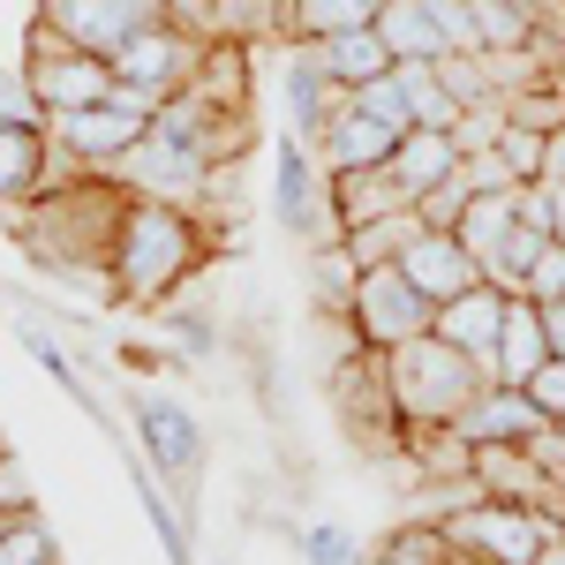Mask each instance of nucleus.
Listing matches in <instances>:
<instances>
[{
	"instance_id": "f257e3e1",
	"label": "nucleus",
	"mask_w": 565,
	"mask_h": 565,
	"mask_svg": "<svg viewBox=\"0 0 565 565\" xmlns=\"http://www.w3.org/2000/svg\"><path fill=\"white\" fill-rule=\"evenodd\" d=\"M204 226L181 204H159V196H129L121 212V234H114V302L159 309L167 295H181L204 264Z\"/></svg>"
},
{
	"instance_id": "f03ea898",
	"label": "nucleus",
	"mask_w": 565,
	"mask_h": 565,
	"mask_svg": "<svg viewBox=\"0 0 565 565\" xmlns=\"http://www.w3.org/2000/svg\"><path fill=\"white\" fill-rule=\"evenodd\" d=\"M385 385H392V407H399L407 430H452V423L482 399L490 370H482L476 354H460L452 340L423 332V340L385 348Z\"/></svg>"
},
{
	"instance_id": "7ed1b4c3",
	"label": "nucleus",
	"mask_w": 565,
	"mask_h": 565,
	"mask_svg": "<svg viewBox=\"0 0 565 565\" xmlns=\"http://www.w3.org/2000/svg\"><path fill=\"white\" fill-rule=\"evenodd\" d=\"M445 543L452 551H468V558H490V565H535V551L551 543V513H535V505H505V498H476V505H460V513H445Z\"/></svg>"
},
{
	"instance_id": "20e7f679",
	"label": "nucleus",
	"mask_w": 565,
	"mask_h": 565,
	"mask_svg": "<svg viewBox=\"0 0 565 565\" xmlns=\"http://www.w3.org/2000/svg\"><path fill=\"white\" fill-rule=\"evenodd\" d=\"M23 76H31V90L45 98V114H76V106H106V90H114V61H106V53H84V45H68L53 23H31Z\"/></svg>"
},
{
	"instance_id": "39448f33",
	"label": "nucleus",
	"mask_w": 565,
	"mask_h": 565,
	"mask_svg": "<svg viewBox=\"0 0 565 565\" xmlns=\"http://www.w3.org/2000/svg\"><path fill=\"white\" fill-rule=\"evenodd\" d=\"M354 332H362V348H399V340H423L437 324V302L399 271V264H370L362 271V287H354Z\"/></svg>"
},
{
	"instance_id": "423d86ee",
	"label": "nucleus",
	"mask_w": 565,
	"mask_h": 565,
	"mask_svg": "<svg viewBox=\"0 0 565 565\" xmlns=\"http://www.w3.org/2000/svg\"><path fill=\"white\" fill-rule=\"evenodd\" d=\"M279 218H287V234H302L309 249H317V242H348V226H340V196H332V174H324V159L309 151L302 136H295V143H279Z\"/></svg>"
},
{
	"instance_id": "0eeeda50",
	"label": "nucleus",
	"mask_w": 565,
	"mask_h": 565,
	"mask_svg": "<svg viewBox=\"0 0 565 565\" xmlns=\"http://www.w3.org/2000/svg\"><path fill=\"white\" fill-rule=\"evenodd\" d=\"M39 23H53L68 45L114 61L129 39H143L151 23H167V8L159 0H39Z\"/></svg>"
},
{
	"instance_id": "6e6552de",
	"label": "nucleus",
	"mask_w": 565,
	"mask_h": 565,
	"mask_svg": "<svg viewBox=\"0 0 565 565\" xmlns=\"http://www.w3.org/2000/svg\"><path fill=\"white\" fill-rule=\"evenodd\" d=\"M151 129L143 114H129V106H76V114H45V136H53V151L76 167V174H114V159L129 151L136 136Z\"/></svg>"
},
{
	"instance_id": "1a4fd4ad",
	"label": "nucleus",
	"mask_w": 565,
	"mask_h": 565,
	"mask_svg": "<svg viewBox=\"0 0 565 565\" xmlns=\"http://www.w3.org/2000/svg\"><path fill=\"white\" fill-rule=\"evenodd\" d=\"M129 423H136V445H143V468L167 482H189L204 468V430L196 415L167 399V392H129Z\"/></svg>"
},
{
	"instance_id": "9d476101",
	"label": "nucleus",
	"mask_w": 565,
	"mask_h": 565,
	"mask_svg": "<svg viewBox=\"0 0 565 565\" xmlns=\"http://www.w3.org/2000/svg\"><path fill=\"white\" fill-rule=\"evenodd\" d=\"M204 31H189V23H151L143 39H129L121 53H114V76L121 84H151L167 90V98H181V90L196 84V61H204Z\"/></svg>"
},
{
	"instance_id": "9b49d317",
	"label": "nucleus",
	"mask_w": 565,
	"mask_h": 565,
	"mask_svg": "<svg viewBox=\"0 0 565 565\" xmlns=\"http://www.w3.org/2000/svg\"><path fill=\"white\" fill-rule=\"evenodd\" d=\"M399 271L430 295V302H452V295H468V287H482V264L476 249L452 234V226H423L415 242H407V257H399Z\"/></svg>"
},
{
	"instance_id": "f8f14e48",
	"label": "nucleus",
	"mask_w": 565,
	"mask_h": 565,
	"mask_svg": "<svg viewBox=\"0 0 565 565\" xmlns=\"http://www.w3.org/2000/svg\"><path fill=\"white\" fill-rule=\"evenodd\" d=\"M505 302H513V295L482 279V287H468V295L437 302V324H430V332H437V340H452L460 354H476L482 370H498V332H505ZM490 385H498V377H490Z\"/></svg>"
},
{
	"instance_id": "ddd939ff",
	"label": "nucleus",
	"mask_w": 565,
	"mask_h": 565,
	"mask_svg": "<svg viewBox=\"0 0 565 565\" xmlns=\"http://www.w3.org/2000/svg\"><path fill=\"white\" fill-rule=\"evenodd\" d=\"M543 423H551V415H543L521 385H482V399L452 423V437H460L468 452H476V445H527Z\"/></svg>"
},
{
	"instance_id": "4468645a",
	"label": "nucleus",
	"mask_w": 565,
	"mask_h": 565,
	"mask_svg": "<svg viewBox=\"0 0 565 565\" xmlns=\"http://www.w3.org/2000/svg\"><path fill=\"white\" fill-rule=\"evenodd\" d=\"M348 98H354V90L324 76L317 45H309V39H287V114H295V136H302V143H317V136H324V121H332Z\"/></svg>"
},
{
	"instance_id": "2eb2a0df",
	"label": "nucleus",
	"mask_w": 565,
	"mask_h": 565,
	"mask_svg": "<svg viewBox=\"0 0 565 565\" xmlns=\"http://www.w3.org/2000/svg\"><path fill=\"white\" fill-rule=\"evenodd\" d=\"M392 143H399V129H385V121H370L362 106H340L332 121H324V136L309 143L317 159H324V174H370V167H385Z\"/></svg>"
},
{
	"instance_id": "dca6fc26",
	"label": "nucleus",
	"mask_w": 565,
	"mask_h": 565,
	"mask_svg": "<svg viewBox=\"0 0 565 565\" xmlns=\"http://www.w3.org/2000/svg\"><path fill=\"white\" fill-rule=\"evenodd\" d=\"M551 362V324H543V302L535 295H513L505 302V332H498V385H527L535 370Z\"/></svg>"
},
{
	"instance_id": "f3484780",
	"label": "nucleus",
	"mask_w": 565,
	"mask_h": 565,
	"mask_svg": "<svg viewBox=\"0 0 565 565\" xmlns=\"http://www.w3.org/2000/svg\"><path fill=\"white\" fill-rule=\"evenodd\" d=\"M45 174H53V143H45V129L0 121V212L23 204V196H39Z\"/></svg>"
},
{
	"instance_id": "a211bd4d",
	"label": "nucleus",
	"mask_w": 565,
	"mask_h": 565,
	"mask_svg": "<svg viewBox=\"0 0 565 565\" xmlns=\"http://www.w3.org/2000/svg\"><path fill=\"white\" fill-rule=\"evenodd\" d=\"M189 98H204V106H218V114H249V45L242 39H212L204 45Z\"/></svg>"
},
{
	"instance_id": "6ab92c4d",
	"label": "nucleus",
	"mask_w": 565,
	"mask_h": 565,
	"mask_svg": "<svg viewBox=\"0 0 565 565\" xmlns=\"http://www.w3.org/2000/svg\"><path fill=\"white\" fill-rule=\"evenodd\" d=\"M385 167H392V181H399L407 196H423V189H437V181L460 167V143H452L445 129H407L399 143H392Z\"/></svg>"
},
{
	"instance_id": "aec40b11",
	"label": "nucleus",
	"mask_w": 565,
	"mask_h": 565,
	"mask_svg": "<svg viewBox=\"0 0 565 565\" xmlns=\"http://www.w3.org/2000/svg\"><path fill=\"white\" fill-rule=\"evenodd\" d=\"M377 39L392 45V61H445L452 53L423 0H377Z\"/></svg>"
},
{
	"instance_id": "412c9836",
	"label": "nucleus",
	"mask_w": 565,
	"mask_h": 565,
	"mask_svg": "<svg viewBox=\"0 0 565 565\" xmlns=\"http://www.w3.org/2000/svg\"><path fill=\"white\" fill-rule=\"evenodd\" d=\"M302 271H309V309H317V317H348V309H354L362 264H354V249H348V242H317Z\"/></svg>"
},
{
	"instance_id": "4be33fe9",
	"label": "nucleus",
	"mask_w": 565,
	"mask_h": 565,
	"mask_svg": "<svg viewBox=\"0 0 565 565\" xmlns=\"http://www.w3.org/2000/svg\"><path fill=\"white\" fill-rule=\"evenodd\" d=\"M15 340H23V348H31V362H39L45 377H53V385L68 392V399H76V407H84V415H98V423H106V407H98V399H90V385H84V370H76V362H68V354H61V340H53V332H45V317L31 302H15Z\"/></svg>"
},
{
	"instance_id": "5701e85b",
	"label": "nucleus",
	"mask_w": 565,
	"mask_h": 565,
	"mask_svg": "<svg viewBox=\"0 0 565 565\" xmlns=\"http://www.w3.org/2000/svg\"><path fill=\"white\" fill-rule=\"evenodd\" d=\"M309 45H317L324 76H332V84H348V90L392 68V45L377 39V23H362V31H340V39H309Z\"/></svg>"
},
{
	"instance_id": "b1692460",
	"label": "nucleus",
	"mask_w": 565,
	"mask_h": 565,
	"mask_svg": "<svg viewBox=\"0 0 565 565\" xmlns=\"http://www.w3.org/2000/svg\"><path fill=\"white\" fill-rule=\"evenodd\" d=\"M332 196H340V226H370L385 212H407L415 196L392 181V167H370V174H332Z\"/></svg>"
},
{
	"instance_id": "393cba45",
	"label": "nucleus",
	"mask_w": 565,
	"mask_h": 565,
	"mask_svg": "<svg viewBox=\"0 0 565 565\" xmlns=\"http://www.w3.org/2000/svg\"><path fill=\"white\" fill-rule=\"evenodd\" d=\"M513 226H521V189H476L452 234H460V242L476 249V264H482L498 242H505V234H513Z\"/></svg>"
},
{
	"instance_id": "a878e982",
	"label": "nucleus",
	"mask_w": 565,
	"mask_h": 565,
	"mask_svg": "<svg viewBox=\"0 0 565 565\" xmlns=\"http://www.w3.org/2000/svg\"><path fill=\"white\" fill-rule=\"evenodd\" d=\"M287 23H295V0H212V39L264 45L287 39Z\"/></svg>"
},
{
	"instance_id": "bb28decb",
	"label": "nucleus",
	"mask_w": 565,
	"mask_h": 565,
	"mask_svg": "<svg viewBox=\"0 0 565 565\" xmlns=\"http://www.w3.org/2000/svg\"><path fill=\"white\" fill-rule=\"evenodd\" d=\"M362 565H452V543H445L437 521H415V513H407L392 535H377V543L362 551Z\"/></svg>"
},
{
	"instance_id": "cd10ccee",
	"label": "nucleus",
	"mask_w": 565,
	"mask_h": 565,
	"mask_svg": "<svg viewBox=\"0 0 565 565\" xmlns=\"http://www.w3.org/2000/svg\"><path fill=\"white\" fill-rule=\"evenodd\" d=\"M415 234H423V212L407 204V212H385V218H370V226H348V249H354V264L370 271V264H399Z\"/></svg>"
},
{
	"instance_id": "c85d7f7f",
	"label": "nucleus",
	"mask_w": 565,
	"mask_h": 565,
	"mask_svg": "<svg viewBox=\"0 0 565 565\" xmlns=\"http://www.w3.org/2000/svg\"><path fill=\"white\" fill-rule=\"evenodd\" d=\"M543 242H551L543 226H513V234L482 257V279L505 287V295H527V271H535V257H543Z\"/></svg>"
},
{
	"instance_id": "c756f323",
	"label": "nucleus",
	"mask_w": 565,
	"mask_h": 565,
	"mask_svg": "<svg viewBox=\"0 0 565 565\" xmlns=\"http://www.w3.org/2000/svg\"><path fill=\"white\" fill-rule=\"evenodd\" d=\"M362 23H377V0H295L287 39H340V31H362Z\"/></svg>"
},
{
	"instance_id": "7c9ffc66",
	"label": "nucleus",
	"mask_w": 565,
	"mask_h": 565,
	"mask_svg": "<svg viewBox=\"0 0 565 565\" xmlns=\"http://www.w3.org/2000/svg\"><path fill=\"white\" fill-rule=\"evenodd\" d=\"M476 31L482 53H513V45H535V0H476Z\"/></svg>"
},
{
	"instance_id": "2f4dec72",
	"label": "nucleus",
	"mask_w": 565,
	"mask_h": 565,
	"mask_svg": "<svg viewBox=\"0 0 565 565\" xmlns=\"http://www.w3.org/2000/svg\"><path fill=\"white\" fill-rule=\"evenodd\" d=\"M354 106L370 114V121H385V129H415V98H407V68L392 61L385 76H370V84H354Z\"/></svg>"
},
{
	"instance_id": "473e14b6",
	"label": "nucleus",
	"mask_w": 565,
	"mask_h": 565,
	"mask_svg": "<svg viewBox=\"0 0 565 565\" xmlns=\"http://www.w3.org/2000/svg\"><path fill=\"white\" fill-rule=\"evenodd\" d=\"M0 565H61L53 527H45L39 513H15V521L0 527Z\"/></svg>"
},
{
	"instance_id": "72a5a7b5",
	"label": "nucleus",
	"mask_w": 565,
	"mask_h": 565,
	"mask_svg": "<svg viewBox=\"0 0 565 565\" xmlns=\"http://www.w3.org/2000/svg\"><path fill=\"white\" fill-rule=\"evenodd\" d=\"M468 196H476V189H468V174H460V167H452L437 189H423V196H415V212H423V226H460Z\"/></svg>"
},
{
	"instance_id": "f704fd0d",
	"label": "nucleus",
	"mask_w": 565,
	"mask_h": 565,
	"mask_svg": "<svg viewBox=\"0 0 565 565\" xmlns=\"http://www.w3.org/2000/svg\"><path fill=\"white\" fill-rule=\"evenodd\" d=\"M543 143H551V129H527V121H505V136H498L505 167L521 181H543Z\"/></svg>"
},
{
	"instance_id": "c9c22d12",
	"label": "nucleus",
	"mask_w": 565,
	"mask_h": 565,
	"mask_svg": "<svg viewBox=\"0 0 565 565\" xmlns=\"http://www.w3.org/2000/svg\"><path fill=\"white\" fill-rule=\"evenodd\" d=\"M0 121H15V129H45V98L31 90L23 68H15V76L0 68Z\"/></svg>"
},
{
	"instance_id": "e433bc0d",
	"label": "nucleus",
	"mask_w": 565,
	"mask_h": 565,
	"mask_svg": "<svg viewBox=\"0 0 565 565\" xmlns=\"http://www.w3.org/2000/svg\"><path fill=\"white\" fill-rule=\"evenodd\" d=\"M167 340H174L189 362H204V354L218 348V332H212V317H204V309H174V317H167Z\"/></svg>"
},
{
	"instance_id": "4c0bfd02",
	"label": "nucleus",
	"mask_w": 565,
	"mask_h": 565,
	"mask_svg": "<svg viewBox=\"0 0 565 565\" xmlns=\"http://www.w3.org/2000/svg\"><path fill=\"white\" fill-rule=\"evenodd\" d=\"M460 174H468V189H521V174L505 167L498 143H490V151H460Z\"/></svg>"
},
{
	"instance_id": "58836bf2",
	"label": "nucleus",
	"mask_w": 565,
	"mask_h": 565,
	"mask_svg": "<svg viewBox=\"0 0 565 565\" xmlns=\"http://www.w3.org/2000/svg\"><path fill=\"white\" fill-rule=\"evenodd\" d=\"M521 392L543 407V415H551V423H565V354H551V362H543V370H535Z\"/></svg>"
},
{
	"instance_id": "ea45409f",
	"label": "nucleus",
	"mask_w": 565,
	"mask_h": 565,
	"mask_svg": "<svg viewBox=\"0 0 565 565\" xmlns=\"http://www.w3.org/2000/svg\"><path fill=\"white\" fill-rule=\"evenodd\" d=\"M527 295L535 302H565V242H543V257L527 271Z\"/></svg>"
},
{
	"instance_id": "a19ab883",
	"label": "nucleus",
	"mask_w": 565,
	"mask_h": 565,
	"mask_svg": "<svg viewBox=\"0 0 565 565\" xmlns=\"http://www.w3.org/2000/svg\"><path fill=\"white\" fill-rule=\"evenodd\" d=\"M302 558L309 565H362V551L348 543V527H309V535H302Z\"/></svg>"
},
{
	"instance_id": "79ce46f5",
	"label": "nucleus",
	"mask_w": 565,
	"mask_h": 565,
	"mask_svg": "<svg viewBox=\"0 0 565 565\" xmlns=\"http://www.w3.org/2000/svg\"><path fill=\"white\" fill-rule=\"evenodd\" d=\"M39 498H31V476H23V460L0 445V513H31Z\"/></svg>"
},
{
	"instance_id": "37998d69",
	"label": "nucleus",
	"mask_w": 565,
	"mask_h": 565,
	"mask_svg": "<svg viewBox=\"0 0 565 565\" xmlns=\"http://www.w3.org/2000/svg\"><path fill=\"white\" fill-rule=\"evenodd\" d=\"M535 196H543V234L565 242V181H535Z\"/></svg>"
},
{
	"instance_id": "c03bdc74",
	"label": "nucleus",
	"mask_w": 565,
	"mask_h": 565,
	"mask_svg": "<svg viewBox=\"0 0 565 565\" xmlns=\"http://www.w3.org/2000/svg\"><path fill=\"white\" fill-rule=\"evenodd\" d=\"M159 8H167V23H189V31L212 39V0H159Z\"/></svg>"
},
{
	"instance_id": "a18cd8bd",
	"label": "nucleus",
	"mask_w": 565,
	"mask_h": 565,
	"mask_svg": "<svg viewBox=\"0 0 565 565\" xmlns=\"http://www.w3.org/2000/svg\"><path fill=\"white\" fill-rule=\"evenodd\" d=\"M543 181H565V121L551 129V143H543Z\"/></svg>"
},
{
	"instance_id": "49530a36",
	"label": "nucleus",
	"mask_w": 565,
	"mask_h": 565,
	"mask_svg": "<svg viewBox=\"0 0 565 565\" xmlns=\"http://www.w3.org/2000/svg\"><path fill=\"white\" fill-rule=\"evenodd\" d=\"M543 324H551V354H565V302H543Z\"/></svg>"
},
{
	"instance_id": "de8ad7c7",
	"label": "nucleus",
	"mask_w": 565,
	"mask_h": 565,
	"mask_svg": "<svg viewBox=\"0 0 565 565\" xmlns=\"http://www.w3.org/2000/svg\"><path fill=\"white\" fill-rule=\"evenodd\" d=\"M535 565H565V527H551V543L535 551Z\"/></svg>"
},
{
	"instance_id": "09e8293b",
	"label": "nucleus",
	"mask_w": 565,
	"mask_h": 565,
	"mask_svg": "<svg viewBox=\"0 0 565 565\" xmlns=\"http://www.w3.org/2000/svg\"><path fill=\"white\" fill-rule=\"evenodd\" d=\"M452 565H490V558H468V551H452Z\"/></svg>"
},
{
	"instance_id": "8fccbe9b",
	"label": "nucleus",
	"mask_w": 565,
	"mask_h": 565,
	"mask_svg": "<svg viewBox=\"0 0 565 565\" xmlns=\"http://www.w3.org/2000/svg\"><path fill=\"white\" fill-rule=\"evenodd\" d=\"M558 430H565V423H558Z\"/></svg>"
}]
</instances>
